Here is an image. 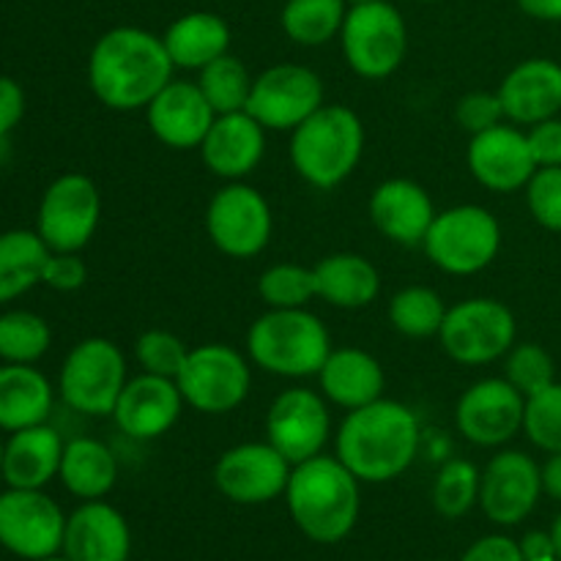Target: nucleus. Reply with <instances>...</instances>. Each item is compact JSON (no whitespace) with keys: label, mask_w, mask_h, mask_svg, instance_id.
I'll return each instance as SVG.
<instances>
[{"label":"nucleus","mask_w":561,"mask_h":561,"mask_svg":"<svg viewBox=\"0 0 561 561\" xmlns=\"http://www.w3.org/2000/svg\"><path fill=\"white\" fill-rule=\"evenodd\" d=\"M173 60L162 36L135 25L110 27L88 55V85L115 113L146 110L173 80Z\"/></svg>","instance_id":"f257e3e1"},{"label":"nucleus","mask_w":561,"mask_h":561,"mask_svg":"<svg viewBox=\"0 0 561 561\" xmlns=\"http://www.w3.org/2000/svg\"><path fill=\"white\" fill-rule=\"evenodd\" d=\"M420 420L400 400L348 411L334 436V455L359 482L383 485L411 469L420 453Z\"/></svg>","instance_id":"f03ea898"},{"label":"nucleus","mask_w":561,"mask_h":561,"mask_svg":"<svg viewBox=\"0 0 561 561\" xmlns=\"http://www.w3.org/2000/svg\"><path fill=\"white\" fill-rule=\"evenodd\" d=\"M285 502L296 529L307 540L334 546L343 542L359 520V480L337 455H316L294 466Z\"/></svg>","instance_id":"7ed1b4c3"},{"label":"nucleus","mask_w":561,"mask_h":561,"mask_svg":"<svg viewBox=\"0 0 561 561\" xmlns=\"http://www.w3.org/2000/svg\"><path fill=\"white\" fill-rule=\"evenodd\" d=\"M365 124L345 104H323L290 131V164L312 190L343 184L365 153Z\"/></svg>","instance_id":"20e7f679"},{"label":"nucleus","mask_w":561,"mask_h":561,"mask_svg":"<svg viewBox=\"0 0 561 561\" xmlns=\"http://www.w3.org/2000/svg\"><path fill=\"white\" fill-rule=\"evenodd\" d=\"M247 354L255 367L277 378H312L332 354L329 329L316 312L268 310L247 332Z\"/></svg>","instance_id":"39448f33"},{"label":"nucleus","mask_w":561,"mask_h":561,"mask_svg":"<svg viewBox=\"0 0 561 561\" xmlns=\"http://www.w3.org/2000/svg\"><path fill=\"white\" fill-rule=\"evenodd\" d=\"M427 261L453 277L480 274L502 250V225L488 208L463 203L436 214L425 241Z\"/></svg>","instance_id":"423d86ee"},{"label":"nucleus","mask_w":561,"mask_h":561,"mask_svg":"<svg viewBox=\"0 0 561 561\" xmlns=\"http://www.w3.org/2000/svg\"><path fill=\"white\" fill-rule=\"evenodd\" d=\"M345 64L362 80H387L409 53V25L392 0L351 3L340 31Z\"/></svg>","instance_id":"0eeeda50"},{"label":"nucleus","mask_w":561,"mask_h":561,"mask_svg":"<svg viewBox=\"0 0 561 561\" xmlns=\"http://www.w3.org/2000/svg\"><path fill=\"white\" fill-rule=\"evenodd\" d=\"M129 381L126 356L113 340L85 337L66 354L58 373V394L82 416H113L115 403Z\"/></svg>","instance_id":"6e6552de"},{"label":"nucleus","mask_w":561,"mask_h":561,"mask_svg":"<svg viewBox=\"0 0 561 561\" xmlns=\"http://www.w3.org/2000/svg\"><path fill=\"white\" fill-rule=\"evenodd\" d=\"M518 337L513 310L491 296H474L449 307L438 332L444 354L466 367L499 362Z\"/></svg>","instance_id":"1a4fd4ad"},{"label":"nucleus","mask_w":561,"mask_h":561,"mask_svg":"<svg viewBox=\"0 0 561 561\" xmlns=\"http://www.w3.org/2000/svg\"><path fill=\"white\" fill-rule=\"evenodd\" d=\"M175 383L184 394V403L201 414H230L250 394L252 367L233 345L206 343L190 351Z\"/></svg>","instance_id":"9d476101"},{"label":"nucleus","mask_w":561,"mask_h":561,"mask_svg":"<svg viewBox=\"0 0 561 561\" xmlns=\"http://www.w3.org/2000/svg\"><path fill=\"white\" fill-rule=\"evenodd\" d=\"M102 219V195L85 173H64L38 201L36 233L49 252H80L91 244Z\"/></svg>","instance_id":"9b49d317"},{"label":"nucleus","mask_w":561,"mask_h":561,"mask_svg":"<svg viewBox=\"0 0 561 561\" xmlns=\"http://www.w3.org/2000/svg\"><path fill=\"white\" fill-rule=\"evenodd\" d=\"M206 233L222 255L250 261L261 255L272 241V206L255 186L244 181H228L208 201Z\"/></svg>","instance_id":"f8f14e48"},{"label":"nucleus","mask_w":561,"mask_h":561,"mask_svg":"<svg viewBox=\"0 0 561 561\" xmlns=\"http://www.w3.org/2000/svg\"><path fill=\"white\" fill-rule=\"evenodd\" d=\"M327 104L318 71L301 64H277L252 80L247 113L266 131H294Z\"/></svg>","instance_id":"ddd939ff"},{"label":"nucleus","mask_w":561,"mask_h":561,"mask_svg":"<svg viewBox=\"0 0 561 561\" xmlns=\"http://www.w3.org/2000/svg\"><path fill=\"white\" fill-rule=\"evenodd\" d=\"M66 515L44 491L9 488L0 493V548L25 561H38L64 548Z\"/></svg>","instance_id":"4468645a"},{"label":"nucleus","mask_w":561,"mask_h":561,"mask_svg":"<svg viewBox=\"0 0 561 561\" xmlns=\"http://www.w3.org/2000/svg\"><path fill=\"white\" fill-rule=\"evenodd\" d=\"M332 436L329 403L321 392L305 387L283 389L266 414V442L290 466L323 455Z\"/></svg>","instance_id":"2eb2a0df"},{"label":"nucleus","mask_w":561,"mask_h":561,"mask_svg":"<svg viewBox=\"0 0 561 561\" xmlns=\"http://www.w3.org/2000/svg\"><path fill=\"white\" fill-rule=\"evenodd\" d=\"M524 414L526 398L507 378H482L458 398L455 425L474 447L496 449L524 431Z\"/></svg>","instance_id":"dca6fc26"},{"label":"nucleus","mask_w":561,"mask_h":561,"mask_svg":"<svg viewBox=\"0 0 561 561\" xmlns=\"http://www.w3.org/2000/svg\"><path fill=\"white\" fill-rule=\"evenodd\" d=\"M294 466L268 442H244L225 449L214 466V485L228 502L255 507L285 496Z\"/></svg>","instance_id":"f3484780"},{"label":"nucleus","mask_w":561,"mask_h":561,"mask_svg":"<svg viewBox=\"0 0 561 561\" xmlns=\"http://www.w3.org/2000/svg\"><path fill=\"white\" fill-rule=\"evenodd\" d=\"M542 496V469L520 449H502L488 460L480 482V507L496 526H518Z\"/></svg>","instance_id":"a211bd4d"},{"label":"nucleus","mask_w":561,"mask_h":561,"mask_svg":"<svg viewBox=\"0 0 561 561\" xmlns=\"http://www.w3.org/2000/svg\"><path fill=\"white\" fill-rule=\"evenodd\" d=\"M466 162H469L477 184L491 192H502V195L526 190L531 175L537 173L526 131L507 124H499L471 137Z\"/></svg>","instance_id":"6ab92c4d"},{"label":"nucleus","mask_w":561,"mask_h":561,"mask_svg":"<svg viewBox=\"0 0 561 561\" xmlns=\"http://www.w3.org/2000/svg\"><path fill=\"white\" fill-rule=\"evenodd\" d=\"M184 405V394L173 378L140 373L126 381L115 403L113 422L124 436L135 442H153L173 431Z\"/></svg>","instance_id":"aec40b11"},{"label":"nucleus","mask_w":561,"mask_h":561,"mask_svg":"<svg viewBox=\"0 0 561 561\" xmlns=\"http://www.w3.org/2000/svg\"><path fill=\"white\" fill-rule=\"evenodd\" d=\"M217 113L206 102L195 80H170L146 107L151 135L173 151L201 148Z\"/></svg>","instance_id":"412c9836"},{"label":"nucleus","mask_w":561,"mask_h":561,"mask_svg":"<svg viewBox=\"0 0 561 561\" xmlns=\"http://www.w3.org/2000/svg\"><path fill=\"white\" fill-rule=\"evenodd\" d=\"M370 222L387 241L400 247H422L436 206L422 184L411 179H387L370 195Z\"/></svg>","instance_id":"4be33fe9"},{"label":"nucleus","mask_w":561,"mask_h":561,"mask_svg":"<svg viewBox=\"0 0 561 561\" xmlns=\"http://www.w3.org/2000/svg\"><path fill=\"white\" fill-rule=\"evenodd\" d=\"M504 121L535 126L561 113V66L551 58L520 60L496 88Z\"/></svg>","instance_id":"5701e85b"},{"label":"nucleus","mask_w":561,"mask_h":561,"mask_svg":"<svg viewBox=\"0 0 561 561\" xmlns=\"http://www.w3.org/2000/svg\"><path fill=\"white\" fill-rule=\"evenodd\" d=\"M60 553L71 561H129V524L104 499L82 502L75 513L66 515Z\"/></svg>","instance_id":"b1692460"},{"label":"nucleus","mask_w":561,"mask_h":561,"mask_svg":"<svg viewBox=\"0 0 561 561\" xmlns=\"http://www.w3.org/2000/svg\"><path fill=\"white\" fill-rule=\"evenodd\" d=\"M266 153V129L247 110L217 115L201 142V159L217 179L241 181Z\"/></svg>","instance_id":"393cba45"},{"label":"nucleus","mask_w":561,"mask_h":561,"mask_svg":"<svg viewBox=\"0 0 561 561\" xmlns=\"http://www.w3.org/2000/svg\"><path fill=\"white\" fill-rule=\"evenodd\" d=\"M316 378L321 387L318 392L327 403L337 405L345 414L381 400L387 389L381 362L362 348H332Z\"/></svg>","instance_id":"a878e982"},{"label":"nucleus","mask_w":561,"mask_h":561,"mask_svg":"<svg viewBox=\"0 0 561 561\" xmlns=\"http://www.w3.org/2000/svg\"><path fill=\"white\" fill-rule=\"evenodd\" d=\"M66 442L49 422L9 433L3 444V482L9 488L44 491L58 477Z\"/></svg>","instance_id":"bb28decb"},{"label":"nucleus","mask_w":561,"mask_h":561,"mask_svg":"<svg viewBox=\"0 0 561 561\" xmlns=\"http://www.w3.org/2000/svg\"><path fill=\"white\" fill-rule=\"evenodd\" d=\"M55 405V389L36 365L0 367V433L42 425Z\"/></svg>","instance_id":"cd10ccee"},{"label":"nucleus","mask_w":561,"mask_h":561,"mask_svg":"<svg viewBox=\"0 0 561 561\" xmlns=\"http://www.w3.org/2000/svg\"><path fill=\"white\" fill-rule=\"evenodd\" d=\"M318 299L337 310H362L381 294V274L356 252H332L312 266Z\"/></svg>","instance_id":"c85d7f7f"},{"label":"nucleus","mask_w":561,"mask_h":561,"mask_svg":"<svg viewBox=\"0 0 561 561\" xmlns=\"http://www.w3.org/2000/svg\"><path fill=\"white\" fill-rule=\"evenodd\" d=\"M230 25L214 11H190L170 22L162 33L170 60L175 69L201 71L211 60L230 53Z\"/></svg>","instance_id":"c756f323"},{"label":"nucleus","mask_w":561,"mask_h":561,"mask_svg":"<svg viewBox=\"0 0 561 561\" xmlns=\"http://www.w3.org/2000/svg\"><path fill=\"white\" fill-rule=\"evenodd\" d=\"M58 480L80 502H99L118 482V458L99 438L77 436L66 442Z\"/></svg>","instance_id":"7c9ffc66"},{"label":"nucleus","mask_w":561,"mask_h":561,"mask_svg":"<svg viewBox=\"0 0 561 561\" xmlns=\"http://www.w3.org/2000/svg\"><path fill=\"white\" fill-rule=\"evenodd\" d=\"M49 247L36 230H3L0 233V307L20 299L42 285Z\"/></svg>","instance_id":"2f4dec72"},{"label":"nucleus","mask_w":561,"mask_h":561,"mask_svg":"<svg viewBox=\"0 0 561 561\" xmlns=\"http://www.w3.org/2000/svg\"><path fill=\"white\" fill-rule=\"evenodd\" d=\"M348 0H285L279 25L299 47H323L340 38Z\"/></svg>","instance_id":"473e14b6"},{"label":"nucleus","mask_w":561,"mask_h":561,"mask_svg":"<svg viewBox=\"0 0 561 561\" xmlns=\"http://www.w3.org/2000/svg\"><path fill=\"white\" fill-rule=\"evenodd\" d=\"M447 310L449 307L444 305L438 290L427 288V285H409V288H400L389 301V323L403 337H438Z\"/></svg>","instance_id":"72a5a7b5"},{"label":"nucleus","mask_w":561,"mask_h":561,"mask_svg":"<svg viewBox=\"0 0 561 561\" xmlns=\"http://www.w3.org/2000/svg\"><path fill=\"white\" fill-rule=\"evenodd\" d=\"M252 80L255 77L247 71V66L236 55L228 53L222 58L211 60L208 66H203L197 71L195 82L203 91V96H206V102L211 104L214 113L228 115L247 110L252 93Z\"/></svg>","instance_id":"f704fd0d"},{"label":"nucleus","mask_w":561,"mask_h":561,"mask_svg":"<svg viewBox=\"0 0 561 561\" xmlns=\"http://www.w3.org/2000/svg\"><path fill=\"white\" fill-rule=\"evenodd\" d=\"M53 345L47 318L31 310L0 312V359L9 365H36Z\"/></svg>","instance_id":"c9c22d12"},{"label":"nucleus","mask_w":561,"mask_h":561,"mask_svg":"<svg viewBox=\"0 0 561 561\" xmlns=\"http://www.w3.org/2000/svg\"><path fill=\"white\" fill-rule=\"evenodd\" d=\"M480 482L482 471L477 469L471 460L453 458L438 469L436 480H433V507L442 518L458 520L480 504Z\"/></svg>","instance_id":"e433bc0d"},{"label":"nucleus","mask_w":561,"mask_h":561,"mask_svg":"<svg viewBox=\"0 0 561 561\" xmlns=\"http://www.w3.org/2000/svg\"><path fill=\"white\" fill-rule=\"evenodd\" d=\"M257 296L268 310H301L318 299L316 272L301 263H274L257 279Z\"/></svg>","instance_id":"4c0bfd02"},{"label":"nucleus","mask_w":561,"mask_h":561,"mask_svg":"<svg viewBox=\"0 0 561 561\" xmlns=\"http://www.w3.org/2000/svg\"><path fill=\"white\" fill-rule=\"evenodd\" d=\"M504 378L518 389L524 398L542 392L557 381V367L551 354L537 343H515L504 356Z\"/></svg>","instance_id":"58836bf2"},{"label":"nucleus","mask_w":561,"mask_h":561,"mask_svg":"<svg viewBox=\"0 0 561 561\" xmlns=\"http://www.w3.org/2000/svg\"><path fill=\"white\" fill-rule=\"evenodd\" d=\"M524 433L537 449L548 455L561 453V383L553 381L542 392L526 398Z\"/></svg>","instance_id":"ea45409f"},{"label":"nucleus","mask_w":561,"mask_h":561,"mask_svg":"<svg viewBox=\"0 0 561 561\" xmlns=\"http://www.w3.org/2000/svg\"><path fill=\"white\" fill-rule=\"evenodd\" d=\"M190 351L192 348H186V343L179 334L168 332V329H148V332H142L137 337L135 359L142 373L173 378L175 381Z\"/></svg>","instance_id":"a19ab883"},{"label":"nucleus","mask_w":561,"mask_h":561,"mask_svg":"<svg viewBox=\"0 0 561 561\" xmlns=\"http://www.w3.org/2000/svg\"><path fill=\"white\" fill-rule=\"evenodd\" d=\"M526 203L531 217L546 230L561 233V164L559 168H537L526 184Z\"/></svg>","instance_id":"79ce46f5"},{"label":"nucleus","mask_w":561,"mask_h":561,"mask_svg":"<svg viewBox=\"0 0 561 561\" xmlns=\"http://www.w3.org/2000/svg\"><path fill=\"white\" fill-rule=\"evenodd\" d=\"M455 118L458 124L469 131L471 137L480 131L493 129V126L504 124V110L502 99L496 91H471L458 99L455 104Z\"/></svg>","instance_id":"37998d69"},{"label":"nucleus","mask_w":561,"mask_h":561,"mask_svg":"<svg viewBox=\"0 0 561 561\" xmlns=\"http://www.w3.org/2000/svg\"><path fill=\"white\" fill-rule=\"evenodd\" d=\"M88 283V266L80 252H49L44 263L42 285L58 290V294H71Z\"/></svg>","instance_id":"c03bdc74"},{"label":"nucleus","mask_w":561,"mask_h":561,"mask_svg":"<svg viewBox=\"0 0 561 561\" xmlns=\"http://www.w3.org/2000/svg\"><path fill=\"white\" fill-rule=\"evenodd\" d=\"M529 140L531 157H535L537 168H559L561 164V121L548 118L540 124L529 126L526 131Z\"/></svg>","instance_id":"a18cd8bd"},{"label":"nucleus","mask_w":561,"mask_h":561,"mask_svg":"<svg viewBox=\"0 0 561 561\" xmlns=\"http://www.w3.org/2000/svg\"><path fill=\"white\" fill-rule=\"evenodd\" d=\"M25 115V91L9 75H0V142L20 126Z\"/></svg>","instance_id":"49530a36"},{"label":"nucleus","mask_w":561,"mask_h":561,"mask_svg":"<svg viewBox=\"0 0 561 561\" xmlns=\"http://www.w3.org/2000/svg\"><path fill=\"white\" fill-rule=\"evenodd\" d=\"M460 561H524L518 540L507 535H488L471 542Z\"/></svg>","instance_id":"de8ad7c7"},{"label":"nucleus","mask_w":561,"mask_h":561,"mask_svg":"<svg viewBox=\"0 0 561 561\" xmlns=\"http://www.w3.org/2000/svg\"><path fill=\"white\" fill-rule=\"evenodd\" d=\"M524 561H559L557 546H553L551 531H526L524 540H518Z\"/></svg>","instance_id":"09e8293b"},{"label":"nucleus","mask_w":561,"mask_h":561,"mask_svg":"<svg viewBox=\"0 0 561 561\" xmlns=\"http://www.w3.org/2000/svg\"><path fill=\"white\" fill-rule=\"evenodd\" d=\"M518 5L531 20L561 22V0H518Z\"/></svg>","instance_id":"8fccbe9b"},{"label":"nucleus","mask_w":561,"mask_h":561,"mask_svg":"<svg viewBox=\"0 0 561 561\" xmlns=\"http://www.w3.org/2000/svg\"><path fill=\"white\" fill-rule=\"evenodd\" d=\"M540 469H542V493H548L553 502H561V453L551 455Z\"/></svg>","instance_id":"3c124183"},{"label":"nucleus","mask_w":561,"mask_h":561,"mask_svg":"<svg viewBox=\"0 0 561 561\" xmlns=\"http://www.w3.org/2000/svg\"><path fill=\"white\" fill-rule=\"evenodd\" d=\"M551 537H553V546H557V557H559V561H561V513L557 515V520H553Z\"/></svg>","instance_id":"603ef678"},{"label":"nucleus","mask_w":561,"mask_h":561,"mask_svg":"<svg viewBox=\"0 0 561 561\" xmlns=\"http://www.w3.org/2000/svg\"><path fill=\"white\" fill-rule=\"evenodd\" d=\"M3 444H5V438L0 436V480H3Z\"/></svg>","instance_id":"864d4df0"},{"label":"nucleus","mask_w":561,"mask_h":561,"mask_svg":"<svg viewBox=\"0 0 561 561\" xmlns=\"http://www.w3.org/2000/svg\"><path fill=\"white\" fill-rule=\"evenodd\" d=\"M38 561H71V559H66L64 553H55V557H47V559H38Z\"/></svg>","instance_id":"5fc2aeb1"},{"label":"nucleus","mask_w":561,"mask_h":561,"mask_svg":"<svg viewBox=\"0 0 561 561\" xmlns=\"http://www.w3.org/2000/svg\"><path fill=\"white\" fill-rule=\"evenodd\" d=\"M348 3H370V0H348Z\"/></svg>","instance_id":"6e6d98bb"},{"label":"nucleus","mask_w":561,"mask_h":561,"mask_svg":"<svg viewBox=\"0 0 561 561\" xmlns=\"http://www.w3.org/2000/svg\"><path fill=\"white\" fill-rule=\"evenodd\" d=\"M420 3H438V0H420Z\"/></svg>","instance_id":"4d7b16f0"}]
</instances>
